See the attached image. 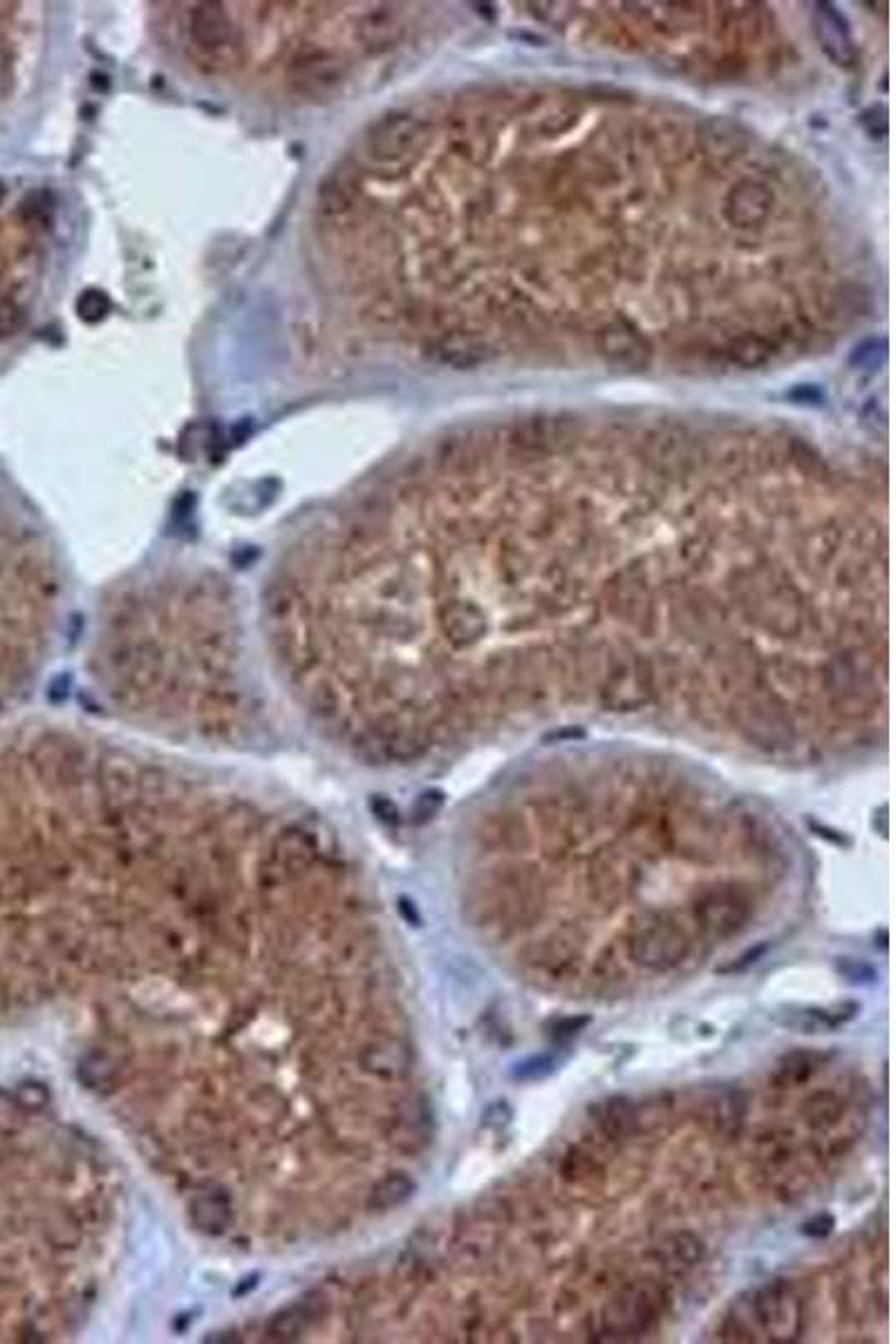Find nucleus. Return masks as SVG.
Here are the masks:
<instances>
[{
	"label": "nucleus",
	"mask_w": 896,
	"mask_h": 1344,
	"mask_svg": "<svg viewBox=\"0 0 896 1344\" xmlns=\"http://www.w3.org/2000/svg\"><path fill=\"white\" fill-rule=\"evenodd\" d=\"M496 529L421 484L343 509L317 545L325 666L413 760L518 713L657 708L746 739L831 619L825 538Z\"/></svg>",
	"instance_id": "f257e3e1"
},
{
	"label": "nucleus",
	"mask_w": 896,
	"mask_h": 1344,
	"mask_svg": "<svg viewBox=\"0 0 896 1344\" xmlns=\"http://www.w3.org/2000/svg\"><path fill=\"white\" fill-rule=\"evenodd\" d=\"M90 677L119 715L170 737L240 747L260 729L240 606L211 569L164 567L110 594Z\"/></svg>",
	"instance_id": "f03ea898"
},
{
	"label": "nucleus",
	"mask_w": 896,
	"mask_h": 1344,
	"mask_svg": "<svg viewBox=\"0 0 896 1344\" xmlns=\"http://www.w3.org/2000/svg\"><path fill=\"white\" fill-rule=\"evenodd\" d=\"M345 78V66L339 54L325 45L298 47L288 63V84L298 97L323 101L335 97Z\"/></svg>",
	"instance_id": "7ed1b4c3"
},
{
	"label": "nucleus",
	"mask_w": 896,
	"mask_h": 1344,
	"mask_svg": "<svg viewBox=\"0 0 896 1344\" xmlns=\"http://www.w3.org/2000/svg\"><path fill=\"white\" fill-rule=\"evenodd\" d=\"M429 126L408 113H392L376 121L366 135V153L372 162L392 166L419 155L429 141Z\"/></svg>",
	"instance_id": "20e7f679"
},
{
	"label": "nucleus",
	"mask_w": 896,
	"mask_h": 1344,
	"mask_svg": "<svg viewBox=\"0 0 896 1344\" xmlns=\"http://www.w3.org/2000/svg\"><path fill=\"white\" fill-rule=\"evenodd\" d=\"M188 37L204 56L223 59L238 50V27L220 3H200L188 14Z\"/></svg>",
	"instance_id": "39448f33"
},
{
	"label": "nucleus",
	"mask_w": 896,
	"mask_h": 1344,
	"mask_svg": "<svg viewBox=\"0 0 896 1344\" xmlns=\"http://www.w3.org/2000/svg\"><path fill=\"white\" fill-rule=\"evenodd\" d=\"M813 29L829 59H834L838 66H852L854 45H852L850 29H847L845 19L834 9V5L829 3L815 5Z\"/></svg>",
	"instance_id": "423d86ee"
},
{
	"label": "nucleus",
	"mask_w": 896,
	"mask_h": 1344,
	"mask_svg": "<svg viewBox=\"0 0 896 1344\" xmlns=\"http://www.w3.org/2000/svg\"><path fill=\"white\" fill-rule=\"evenodd\" d=\"M601 352L607 361L619 363L623 368H641L648 361V345L639 337V332L627 327L625 323L612 325L601 335Z\"/></svg>",
	"instance_id": "0eeeda50"
},
{
	"label": "nucleus",
	"mask_w": 896,
	"mask_h": 1344,
	"mask_svg": "<svg viewBox=\"0 0 896 1344\" xmlns=\"http://www.w3.org/2000/svg\"><path fill=\"white\" fill-rule=\"evenodd\" d=\"M772 209V196L764 186L744 182L729 198V218L740 227H751L766 218Z\"/></svg>",
	"instance_id": "6e6552de"
},
{
	"label": "nucleus",
	"mask_w": 896,
	"mask_h": 1344,
	"mask_svg": "<svg viewBox=\"0 0 896 1344\" xmlns=\"http://www.w3.org/2000/svg\"><path fill=\"white\" fill-rule=\"evenodd\" d=\"M756 1306H758L760 1322L768 1331L780 1338H791L789 1320H796V1314L791 1311V1300L787 1293H782L778 1286L766 1289L758 1298Z\"/></svg>",
	"instance_id": "1a4fd4ad"
},
{
	"label": "nucleus",
	"mask_w": 896,
	"mask_h": 1344,
	"mask_svg": "<svg viewBox=\"0 0 896 1344\" xmlns=\"http://www.w3.org/2000/svg\"><path fill=\"white\" fill-rule=\"evenodd\" d=\"M357 193H359V186L354 184V176H350L345 168H339L321 186V198H319L321 209L327 215L339 218L352 209Z\"/></svg>",
	"instance_id": "9d476101"
},
{
	"label": "nucleus",
	"mask_w": 896,
	"mask_h": 1344,
	"mask_svg": "<svg viewBox=\"0 0 896 1344\" xmlns=\"http://www.w3.org/2000/svg\"><path fill=\"white\" fill-rule=\"evenodd\" d=\"M399 25L395 21V16L384 9H376L372 14H366L364 19L357 23V41L366 47V50H384L392 41L397 39Z\"/></svg>",
	"instance_id": "9b49d317"
},
{
	"label": "nucleus",
	"mask_w": 896,
	"mask_h": 1344,
	"mask_svg": "<svg viewBox=\"0 0 896 1344\" xmlns=\"http://www.w3.org/2000/svg\"><path fill=\"white\" fill-rule=\"evenodd\" d=\"M415 1190H417V1185H415L413 1179H408L404 1175L388 1177L386 1181H382L380 1185H376L372 1204L380 1210L395 1208V1206L404 1204L406 1199H411L415 1194Z\"/></svg>",
	"instance_id": "f8f14e48"
},
{
	"label": "nucleus",
	"mask_w": 896,
	"mask_h": 1344,
	"mask_svg": "<svg viewBox=\"0 0 896 1344\" xmlns=\"http://www.w3.org/2000/svg\"><path fill=\"white\" fill-rule=\"evenodd\" d=\"M556 1071V1057L552 1053L529 1055L511 1067V1078L521 1083H538Z\"/></svg>",
	"instance_id": "ddd939ff"
},
{
	"label": "nucleus",
	"mask_w": 896,
	"mask_h": 1344,
	"mask_svg": "<svg viewBox=\"0 0 896 1344\" xmlns=\"http://www.w3.org/2000/svg\"><path fill=\"white\" fill-rule=\"evenodd\" d=\"M836 973L852 986H872L878 982V971L872 966V963L854 959V957H838Z\"/></svg>",
	"instance_id": "4468645a"
},
{
	"label": "nucleus",
	"mask_w": 896,
	"mask_h": 1344,
	"mask_svg": "<svg viewBox=\"0 0 896 1344\" xmlns=\"http://www.w3.org/2000/svg\"><path fill=\"white\" fill-rule=\"evenodd\" d=\"M76 312L86 323H97L110 312V298L104 292L90 290L76 303Z\"/></svg>",
	"instance_id": "2eb2a0df"
},
{
	"label": "nucleus",
	"mask_w": 896,
	"mask_h": 1344,
	"mask_svg": "<svg viewBox=\"0 0 896 1344\" xmlns=\"http://www.w3.org/2000/svg\"><path fill=\"white\" fill-rule=\"evenodd\" d=\"M590 1024H592V1016H570V1018H560V1020H556V1022H554V1026H552V1031H549V1035H552V1040H554V1042H558V1045H565V1042L574 1040L580 1031H585Z\"/></svg>",
	"instance_id": "dca6fc26"
},
{
	"label": "nucleus",
	"mask_w": 896,
	"mask_h": 1344,
	"mask_svg": "<svg viewBox=\"0 0 896 1344\" xmlns=\"http://www.w3.org/2000/svg\"><path fill=\"white\" fill-rule=\"evenodd\" d=\"M834 1226H836L834 1216H831L829 1212H821V1214L811 1216L809 1222H805L803 1228H800V1232H803V1235L809 1237V1239H825V1237L831 1235V1230H834Z\"/></svg>",
	"instance_id": "f3484780"
},
{
	"label": "nucleus",
	"mask_w": 896,
	"mask_h": 1344,
	"mask_svg": "<svg viewBox=\"0 0 896 1344\" xmlns=\"http://www.w3.org/2000/svg\"><path fill=\"white\" fill-rule=\"evenodd\" d=\"M25 323V312L16 303H0V335H12Z\"/></svg>",
	"instance_id": "a211bd4d"
},
{
	"label": "nucleus",
	"mask_w": 896,
	"mask_h": 1344,
	"mask_svg": "<svg viewBox=\"0 0 896 1344\" xmlns=\"http://www.w3.org/2000/svg\"><path fill=\"white\" fill-rule=\"evenodd\" d=\"M766 951H768V943H760V946H756V948H751V951H746L740 959H735V961L731 963V966L719 969L717 973H721V975L746 973V971L753 966V963H758V961L764 957V953H766Z\"/></svg>",
	"instance_id": "6ab92c4d"
},
{
	"label": "nucleus",
	"mask_w": 896,
	"mask_h": 1344,
	"mask_svg": "<svg viewBox=\"0 0 896 1344\" xmlns=\"http://www.w3.org/2000/svg\"><path fill=\"white\" fill-rule=\"evenodd\" d=\"M5 193H7V188H5V184H3V182H0V202L5 200Z\"/></svg>",
	"instance_id": "aec40b11"
},
{
	"label": "nucleus",
	"mask_w": 896,
	"mask_h": 1344,
	"mask_svg": "<svg viewBox=\"0 0 896 1344\" xmlns=\"http://www.w3.org/2000/svg\"><path fill=\"white\" fill-rule=\"evenodd\" d=\"M0 710H3V694H0Z\"/></svg>",
	"instance_id": "412c9836"
}]
</instances>
